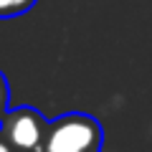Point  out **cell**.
Returning a JSON list of instances; mask_svg holds the SVG:
<instances>
[{
    "instance_id": "obj_1",
    "label": "cell",
    "mask_w": 152,
    "mask_h": 152,
    "mask_svg": "<svg viewBox=\"0 0 152 152\" xmlns=\"http://www.w3.org/2000/svg\"><path fill=\"white\" fill-rule=\"evenodd\" d=\"M104 142L102 122L84 112H69L48 124L43 152H86L99 150Z\"/></svg>"
},
{
    "instance_id": "obj_2",
    "label": "cell",
    "mask_w": 152,
    "mask_h": 152,
    "mask_svg": "<svg viewBox=\"0 0 152 152\" xmlns=\"http://www.w3.org/2000/svg\"><path fill=\"white\" fill-rule=\"evenodd\" d=\"M48 124L43 114L33 107H13L0 119V137L13 152H43Z\"/></svg>"
},
{
    "instance_id": "obj_3",
    "label": "cell",
    "mask_w": 152,
    "mask_h": 152,
    "mask_svg": "<svg viewBox=\"0 0 152 152\" xmlns=\"http://www.w3.org/2000/svg\"><path fill=\"white\" fill-rule=\"evenodd\" d=\"M36 3H38V0H0V20L26 15Z\"/></svg>"
},
{
    "instance_id": "obj_4",
    "label": "cell",
    "mask_w": 152,
    "mask_h": 152,
    "mask_svg": "<svg viewBox=\"0 0 152 152\" xmlns=\"http://www.w3.org/2000/svg\"><path fill=\"white\" fill-rule=\"evenodd\" d=\"M10 109V86H8L5 74L0 71V119L5 117V112Z\"/></svg>"
},
{
    "instance_id": "obj_5",
    "label": "cell",
    "mask_w": 152,
    "mask_h": 152,
    "mask_svg": "<svg viewBox=\"0 0 152 152\" xmlns=\"http://www.w3.org/2000/svg\"><path fill=\"white\" fill-rule=\"evenodd\" d=\"M0 152H13V150H10V145H8L3 137H0Z\"/></svg>"
},
{
    "instance_id": "obj_6",
    "label": "cell",
    "mask_w": 152,
    "mask_h": 152,
    "mask_svg": "<svg viewBox=\"0 0 152 152\" xmlns=\"http://www.w3.org/2000/svg\"><path fill=\"white\" fill-rule=\"evenodd\" d=\"M86 152H102V147H99V150H86Z\"/></svg>"
}]
</instances>
